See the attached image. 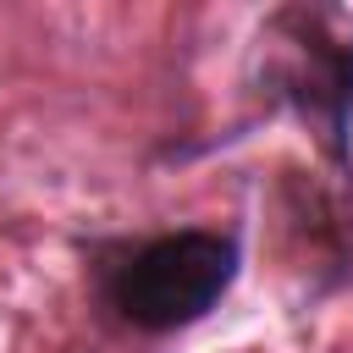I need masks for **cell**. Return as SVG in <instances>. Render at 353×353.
<instances>
[{
    "instance_id": "obj_2",
    "label": "cell",
    "mask_w": 353,
    "mask_h": 353,
    "mask_svg": "<svg viewBox=\"0 0 353 353\" xmlns=\"http://www.w3.org/2000/svg\"><path fill=\"white\" fill-rule=\"evenodd\" d=\"M243 270V237L221 226H176L121 243L99 259V303L138 336H171L210 320Z\"/></svg>"
},
{
    "instance_id": "obj_1",
    "label": "cell",
    "mask_w": 353,
    "mask_h": 353,
    "mask_svg": "<svg viewBox=\"0 0 353 353\" xmlns=\"http://www.w3.org/2000/svg\"><path fill=\"white\" fill-rule=\"evenodd\" d=\"M248 94L265 116H292L336 188L353 193V17L336 6H281L254 33Z\"/></svg>"
}]
</instances>
